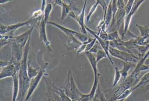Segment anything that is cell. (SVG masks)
I'll use <instances>...</instances> for the list:
<instances>
[{
    "label": "cell",
    "mask_w": 149,
    "mask_h": 101,
    "mask_svg": "<svg viewBox=\"0 0 149 101\" xmlns=\"http://www.w3.org/2000/svg\"><path fill=\"white\" fill-rule=\"evenodd\" d=\"M29 37L27 43L24 48L23 57L21 62L19 70L18 73L19 92L17 101H24L27 94L31 79L29 78L27 72L28 55L30 50V40Z\"/></svg>",
    "instance_id": "1"
},
{
    "label": "cell",
    "mask_w": 149,
    "mask_h": 101,
    "mask_svg": "<svg viewBox=\"0 0 149 101\" xmlns=\"http://www.w3.org/2000/svg\"><path fill=\"white\" fill-rule=\"evenodd\" d=\"M64 90L68 96L72 100L78 101L82 95V93L77 88L71 70H69L64 84L61 87Z\"/></svg>",
    "instance_id": "2"
},
{
    "label": "cell",
    "mask_w": 149,
    "mask_h": 101,
    "mask_svg": "<svg viewBox=\"0 0 149 101\" xmlns=\"http://www.w3.org/2000/svg\"><path fill=\"white\" fill-rule=\"evenodd\" d=\"M110 55L114 57L124 61L125 62L135 63L140 60L138 57L135 55L132 52L121 51L117 49L112 48L110 46L109 49Z\"/></svg>",
    "instance_id": "3"
},
{
    "label": "cell",
    "mask_w": 149,
    "mask_h": 101,
    "mask_svg": "<svg viewBox=\"0 0 149 101\" xmlns=\"http://www.w3.org/2000/svg\"><path fill=\"white\" fill-rule=\"evenodd\" d=\"M47 67V65H44L42 68L40 69L39 74L36 76L33 77L31 79L30 81V85H29V89L28 91L27 94L25 98L24 101H27L30 99V97L33 95V93L34 92L39 85V83L40 82L43 75H45L46 73V68Z\"/></svg>",
    "instance_id": "4"
},
{
    "label": "cell",
    "mask_w": 149,
    "mask_h": 101,
    "mask_svg": "<svg viewBox=\"0 0 149 101\" xmlns=\"http://www.w3.org/2000/svg\"><path fill=\"white\" fill-rule=\"evenodd\" d=\"M145 2V1H134L133 3V6L132 9L131 10L130 13L127 15L125 16V19L124 22V29L123 33L121 36V39L123 40L125 35L127 32L129 30V27H130V24L132 18V16L134 15L135 13H136L138 9L140 7V5Z\"/></svg>",
    "instance_id": "5"
},
{
    "label": "cell",
    "mask_w": 149,
    "mask_h": 101,
    "mask_svg": "<svg viewBox=\"0 0 149 101\" xmlns=\"http://www.w3.org/2000/svg\"><path fill=\"white\" fill-rule=\"evenodd\" d=\"M19 70L15 67L13 59L10 60V63L6 67L1 68L0 72V79H3L8 77H13L15 75L18 74Z\"/></svg>",
    "instance_id": "6"
},
{
    "label": "cell",
    "mask_w": 149,
    "mask_h": 101,
    "mask_svg": "<svg viewBox=\"0 0 149 101\" xmlns=\"http://www.w3.org/2000/svg\"><path fill=\"white\" fill-rule=\"evenodd\" d=\"M85 28H86L87 31H88L90 34H91L92 35L94 36L96 38L97 40L98 41V42L99 43V44L101 45L102 48L105 51V53L107 54V57L109 58L111 63L113 65L114 64V63H113V61L111 59L110 55L109 52V49L110 47L109 41H105V40H103L101 37H99L97 34L95 32L93 31V30H91L88 27H87L86 25H85Z\"/></svg>",
    "instance_id": "7"
},
{
    "label": "cell",
    "mask_w": 149,
    "mask_h": 101,
    "mask_svg": "<svg viewBox=\"0 0 149 101\" xmlns=\"http://www.w3.org/2000/svg\"><path fill=\"white\" fill-rule=\"evenodd\" d=\"M125 11L124 9H118L117 12L115 17V22L116 23L117 30L119 32V35L122 36L124 29V22L125 19Z\"/></svg>",
    "instance_id": "8"
},
{
    "label": "cell",
    "mask_w": 149,
    "mask_h": 101,
    "mask_svg": "<svg viewBox=\"0 0 149 101\" xmlns=\"http://www.w3.org/2000/svg\"><path fill=\"white\" fill-rule=\"evenodd\" d=\"M46 24L42 17L41 20L40 22L39 25V31L40 34V39L42 42L45 44L47 48L49 50V51H52L50 47V43L48 39L47 36V31H46Z\"/></svg>",
    "instance_id": "9"
},
{
    "label": "cell",
    "mask_w": 149,
    "mask_h": 101,
    "mask_svg": "<svg viewBox=\"0 0 149 101\" xmlns=\"http://www.w3.org/2000/svg\"><path fill=\"white\" fill-rule=\"evenodd\" d=\"M11 44L13 55L12 58H13L15 61L20 62L23 57L24 47L15 42L11 43Z\"/></svg>",
    "instance_id": "10"
},
{
    "label": "cell",
    "mask_w": 149,
    "mask_h": 101,
    "mask_svg": "<svg viewBox=\"0 0 149 101\" xmlns=\"http://www.w3.org/2000/svg\"><path fill=\"white\" fill-rule=\"evenodd\" d=\"M34 28V25H33L30 29L27 30L26 32L22 33L19 35L13 36V42L19 44L24 48L26 44L29 37H31V33L33 30Z\"/></svg>",
    "instance_id": "11"
},
{
    "label": "cell",
    "mask_w": 149,
    "mask_h": 101,
    "mask_svg": "<svg viewBox=\"0 0 149 101\" xmlns=\"http://www.w3.org/2000/svg\"><path fill=\"white\" fill-rule=\"evenodd\" d=\"M87 1H85L84 3L83 7L82 9L81 13L78 15H77L75 21L78 23L81 27V33L88 35L87 31L85 28V24H84V16H85V9H86V4Z\"/></svg>",
    "instance_id": "12"
},
{
    "label": "cell",
    "mask_w": 149,
    "mask_h": 101,
    "mask_svg": "<svg viewBox=\"0 0 149 101\" xmlns=\"http://www.w3.org/2000/svg\"><path fill=\"white\" fill-rule=\"evenodd\" d=\"M86 57L88 58L91 68L93 70L94 74V79L99 78V75L98 74L97 68V62L96 59V57L92 53L87 51L85 52Z\"/></svg>",
    "instance_id": "13"
},
{
    "label": "cell",
    "mask_w": 149,
    "mask_h": 101,
    "mask_svg": "<svg viewBox=\"0 0 149 101\" xmlns=\"http://www.w3.org/2000/svg\"><path fill=\"white\" fill-rule=\"evenodd\" d=\"M38 19H35L33 17H31L29 18L27 21L23 22H18L15 24H11V25H8L7 27V33L10 32V33H13L14 31H15L17 30L19 28L21 27H23V26H27L29 25L30 23L32 22H33L34 21L37 22L38 21ZM39 21L40 20H39Z\"/></svg>",
    "instance_id": "14"
},
{
    "label": "cell",
    "mask_w": 149,
    "mask_h": 101,
    "mask_svg": "<svg viewBox=\"0 0 149 101\" xmlns=\"http://www.w3.org/2000/svg\"><path fill=\"white\" fill-rule=\"evenodd\" d=\"M82 44L74 36L68 37L67 46L68 49L76 50L77 51Z\"/></svg>",
    "instance_id": "15"
},
{
    "label": "cell",
    "mask_w": 149,
    "mask_h": 101,
    "mask_svg": "<svg viewBox=\"0 0 149 101\" xmlns=\"http://www.w3.org/2000/svg\"><path fill=\"white\" fill-rule=\"evenodd\" d=\"M13 78V97L12 101H17L19 92V84L18 74L15 75Z\"/></svg>",
    "instance_id": "16"
},
{
    "label": "cell",
    "mask_w": 149,
    "mask_h": 101,
    "mask_svg": "<svg viewBox=\"0 0 149 101\" xmlns=\"http://www.w3.org/2000/svg\"><path fill=\"white\" fill-rule=\"evenodd\" d=\"M47 24H50L52 26H54L56 28H58L60 30H61L63 33H64L67 37L71 36H75L78 33V32L73 30L70 29L68 28H66L64 26H62L54 22L48 21Z\"/></svg>",
    "instance_id": "17"
},
{
    "label": "cell",
    "mask_w": 149,
    "mask_h": 101,
    "mask_svg": "<svg viewBox=\"0 0 149 101\" xmlns=\"http://www.w3.org/2000/svg\"><path fill=\"white\" fill-rule=\"evenodd\" d=\"M136 66V65L134 63L125 62H124L123 64V68L120 71L123 81L125 80L128 77V74H129V71H130V70L132 67L135 68Z\"/></svg>",
    "instance_id": "18"
},
{
    "label": "cell",
    "mask_w": 149,
    "mask_h": 101,
    "mask_svg": "<svg viewBox=\"0 0 149 101\" xmlns=\"http://www.w3.org/2000/svg\"><path fill=\"white\" fill-rule=\"evenodd\" d=\"M61 20H64L66 17L68 15L70 12L72 10L71 7L69 3H66L65 1H63L61 6Z\"/></svg>",
    "instance_id": "19"
},
{
    "label": "cell",
    "mask_w": 149,
    "mask_h": 101,
    "mask_svg": "<svg viewBox=\"0 0 149 101\" xmlns=\"http://www.w3.org/2000/svg\"><path fill=\"white\" fill-rule=\"evenodd\" d=\"M120 41L130 51L131 50L135 49H136L137 47L138 46L137 44L136 38H132V39H131L130 40L126 41H123L120 38Z\"/></svg>",
    "instance_id": "20"
},
{
    "label": "cell",
    "mask_w": 149,
    "mask_h": 101,
    "mask_svg": "<svg viewBox=\"0 0 149 101\" xmlns=\"http://www.w3.org/2000/svg\"><path fill=\"white\" fill-rule=\"evenodd\" d=\"M112 1H110L108 5V9L106 13L105 17V23L106 24V28H108L110 23L111 21H112Z\"/></svg>",
    "instance_id": "21"
},
{
    "label": "cell",
    "mask_w": 149,
    "mask_h": 101,
    "mask_svg": "<svg viewBox=\"0 0 149 101\" xmlns=\"http://www.w3.org/2000/svg\"><path fill=\"white\" fill-rule=\"evenodd\" d=\"M40 70V69L39 70V68H34L33 67H32L31 65H30V64H29L28 61L27 72L29 77L30 79H32V78L36 76L39 74Z\"/></svg>",
    "instance_id": "22"
},
{
    "label": "cell",
    "mask_w": 149,
    "mask_h": 101,
    "mask_svg": "<svg viewBox=\"0 0 149 101\" xmlns=\"http://www.w3.org/2000/svg\"><path fill=\"white\" fill-rule=\"evenodd\" d=\"M53 9V5L51 3H48L46 5L43 12V19L46 24L48 22V19L50 16V13Z\"/></svg>",
    "instance_id": "23"
},
{
    "label": "cell",
    "mask_w": 149,
    "mask_h": 101,
    "mask_svg": "<svg viewBox=\"0 0 149 101\" xmlns=\"http://www.w3.org/2000/svg\"><path fill=\"white\" fill-rule=\"evenodd\" d=\"M136 26L139 30L140 32V37H149V28L147 26L136 24Z\"/></svg>",
    "instance_id": "24"
},
{
    "label": "cell",
    "mask_w": 149,
    "mask_h": 101,
    "mask_svg": "<svg viewBox=\"0 0 149 101\" xmlns=\"http://www.w3.org/2000/svg\"><path fill=\"white\" fill-rule=\"evenodd\" d=\"M115 76H114V80H113V84H112V87H115L117 85L118 83L120 81V79L122 78V75H121L120 71L118 69V68L116 67H115Z\"/></svg>",
    "instance_id": "25"
},
{
    "label": "cell",
    "mask_w": 149,
    "mask_h": 101,
    "mask_svg": "<svg viewBox=\"0 0 149 101\" xmlns=\"http://www.w3.org/2000/svg\"><path fill=\"white\" fill-rule=\"evenodd\" d=\"M132 88L128 89L124 91L123 93H122L120 96L118 97L116 99V101H124L126 98H127L131 94H132L133 91H132Z\"/></svg>",
    "instance_id": "26"
},
{
    "label": "cell",
    "mask_w": 149,
    "mask_h": 101,
    "mask_svg": "<svg viewBox=\"0 0 149 101\" xmlns=\"http://www.w3.org/2000/svg\"><path fill=\"white\" fill-rule=\"evenodd\" d=\"M118 8L117 6V1H112V19L111 27H112L115 23V17L117 12Z\"/></svg>",
    "instance_id": "27"
},
{
    "label": "cell",
    "mask_w": 149,
    "mask_h": 101,
    "mask_svg": "<svg viewBox=\"0 0 149 101\" xmlns=\"http://www.w3.org/2000/svg\"><path fill=\"white\" fill-rule=\"evenodd\" d=\"M99 5V1H96L94 5H92V7L91 8L90 10H89V12L88 13V14L87 16L86 17V21H87L88 22L89 21L91 16H92V15L94 14V12L95 11L97 6Z\"/></svg>",
    "instance_id": "28"
},
{
    "label": "cell",
    "mask_w": 149,
    "mask_h": 101,
    "mask_svg": "<svg viewBox=\"0 0 149 101\" xmlns=\"http://www.w3.org/2000/svg\"><path fill=\"white\" fill-rule=\"evenodd\" d=\"M99 5L102 6L103 10V19L105 21V17H106V13H107V9H108V5L110 1H99Z\"/></svg>",
    "instance_id": "29"
},
{
    "label": "cell",
    "mask_w": 149,
    "mask_h": 101,
    "mask_svg": "<svg viewBox=\"0 0 149 101\" xmlns=\"http://www.w3.org/2000/svg\"><path fill=\"white\" fill-rule=\"evenodd\" d=\"M119 32L117 30L110 33H108V41L110 42L117 40L119 38Z\"/></svg>",
    "instance_id": "30"
},
{
    "label": "cell",
    "mask_w": 149,
    "mask_h": 101,
    "mask_svg": "<svg viewBox=\"0 0 149 101\" xmlns=\"http://www.w3.org/2000/svg\"><path fill=\"white\" fill-rule=\"evenodd\" d=\"M96 59L97 62L98 63L99 61H101L103 58H106L108 57L107 54L105 53V51L103 49L99 50L96 54Z\"/></svg>",
    "instance_id": "31"
},
{
    "label": "cell",
    "mask_w": 149,
    "mask_h": 101,
    "mask_svg": "<svg viewBox=\"0 0 149 101\" xmlns=\"http://www.w3.org/2000/svg\"><path fill=\"white\" fill-rule=\"evenodd\" d=\"M134 2V1H133V0H132V1L130 0V1H127L124 8V10L125 11L126 15H128L131 10Z\"/></svg>",
    "instance_id": "32"
},
{
    "label": "cell",
    "mask_w": 149,
    "mask_h": 101,
    "mask_svg": "<svg viewBox=\"0 0 149 101\" xmlns=\"http://www.w3.org/2000/svg\"><path fill=\"white\" fill-rule=\"evenodd\" d=\"M100 48H102L101 47L100 44H99V43H95V44L93 46V48L90 50L89 52H91V53H92V54H97V51L100 49Z\"/></svg>",
    "instance_id": "33"
},
{
    "label": "cell",
    "mask_w": 149,
    "mask_h": 101,
    "mask_svg": "<svg viewBox=\"0 0 149 101\" xmlns=\"http://www.w3.org/2000/svg\"><path fill=\"white\" fill-rule=\"evenodd\" d=\"M97 94L99 96V99H100V101H108L104 96V94L103 93L100 89V87H99V84L98 85V89H97Z\"/></svg>",
    "instance_id": "34"
},
{
    "label": "cell",
    "mask_w": 149,
    "mask_h": 101,
    "mask_svg": "<svg viewBox=\"0 0 149 101\" xmlns=\"http://www.w3.org/2000/svg\"><path fill=\"white\" fill-rule=\"evenodd\" d=\"M97 40L96 38L95 37L94 38L93 41L92 42H91L89 43L86 46V50H85V52H87V51H89L90 50L93 48V46H94Z\"/></svg>",
    "instance_id": "35"
},
{
    "label": "cell",
    "mask_w": 149,
    "mask_h": 101,
    "mask_svg": "<svg viewBox=\"0 0 149 101\" xmlns=\"http://www.w3.org/2000/svg\"><path fill=\"white\" fill-rule=\"evenodd\" d=\"M86 46H87V44H82L79 47V48L77 51V55H78L83 52H85V50H86Z\"/></svg>",
    "instance_id": "36"
},
{
    "label": "cell",
    "mask_w": 149,
    "mask_h": 101,
    "mask_svg": "<svg viewBox=\"0 0 149 101\" xmlns=\"http://www.w3.org/2000/svg\"><path fill=\"white\" fill-rule=\"evenodd\" d=\"M7 26L4 25V24H1L0 25V34L1 35H5L7 33Z\"/></svg>",
    "instance_id": "37"
},
{
    "label": "cell",
    "mask_w": 149,
    "mask_h": 101,
    "mask_svg": "<svg viewBox=\"0 0 149 101\" xmlns=\"http://www.w3.org/2000/svg\"><path fill=\"white\" fill-rule=\"evenodd\" d=\"M79 101H91L88 94H83Z\"/></svg>",
    "instance_id": "38"
},
{
    "label": "cell",
    "mask_w": 149,
    "mask_h": 101,
    "mask_svg": "<svg viewBox=\"0 0 149 101\" xmlns=\"http://www.w3.org/2000/svg\"><path fill=\"white\" fill-rule=\"evenodd\" d=\"M125 5V3L123 1H117L118 9H124Z\"/></svg>",
    "instance_id": "39"
},
{
    "label": "cell",
    "mask_w": 149,
    "mask_h": 101,
    "mask_svg": "<svg viewBox=\"0 0 149 101\" xmlns=\"http://www.w3.org/2000/svg\"><path fill=\"white\" fill-rule=\"evenodd\" d=\"M9 63H10V61L6 62V61H3V60H1V62H0L1 68L7 66Z\"/></svg>",
    "instance_id": "40"
},
{
    "label": "cell",
    "mask_w": 149,
    "mask_h": 101,
    "mask_svg": "<svg viewBox=\"0 0 149 101\" xmlns=\"http://www.w3.org/2000/svg\"><path fill=\"white\" fill-rule=\"evenodd\" d=\"M54 3L56 5H59V6L61 7L63 1H54Z\"/></svg>",
    "instance_id": "41"
},
{
    "label": "cell",
    "mask_w": 149,
    "mask_h": 101,
    "mask_svg": "<svg viewBox=\"0 0 149 101\" xmlns=\"http://www.w3.org/2000/svg\"><path fill=\"white\" fill-rule=\"evenodd\" d=\"M92 101H100V99H99V96H98V95L97 94V92L96 93L95 95V97L93 98Z\"/></svg>",
    "instance_id": "42"
},
{
    "label": "cell",
    "mask_w": 149,
    "mask_h": 101,
    "mask_svg": "<svg viewBox=\"0 0 149 101\" xmlns=\"http://www.w3.org/2000/svg\"><path fill=\"white\" fill-rule=\"evenodd\" d=\"M12 1H6V0H5V1H0V3L1 4H5V3H7L10 2Z\"/></svg>",
    "instance_id": "43"
},
{
    "label": "cell",
    "mask_w": 149,
    "mask_h": 101,
    "mask_svg": "<svg viewBox=\"0 0 149 101\" xmlns=\"http://www.w3.org/2000/svg\"><path fill=\"white\" fill-rule=\"evenodd\" d=\"M47 101H52V100H51V98H48V100H47Z\"/></svg>",
    "instance_id": "44"
},
{
    "label": "cell",
    "mask_w": 149,
    "mask_h": 101,
    "mask_svg": "<svg viewBox=\"0 0 149 101\" xmlns=\"http://www.w3.org/2000/svg\"><path fill=\"white\" fill-rule=\"evenodd\" d=\"M53 101H56V100H54H54H53Z\"/></svg>",
    "instance_id": "45"
},
{
    "label": "cell",
    "mask_w": 149,
    "mask_h": 101,
    "mask_svg": "<svg viewBox=\"0 0 149 101\" xmlns=\"http://www.w3.org/2000/svg\"><path fill=\"white\" fill-rule=\"evenodd\" d=\"M30 101V99H29V100H28V101Z\"/></svg>",
    "instance_id": "46"
},
{
    "label": "cell",
    "mask_w": 149,
    "mask_h": 101,
    "mask_svg": "<svg viewBox=\"0 0 149 101\" xmlns=\"http://www.w3.org/2000/svg\"><path fill=\"white\" fill-rule=\"evenodd\" d=\"M149 101V100H147V101Z\"/></svg>",
    "instance_id": "47"
},
{
    "label": "cell",
    "mask_w": 149,
    "mask_h": 101,
    "mask_svg": "<svg viewBox=\"0 0 149 101\" xmlns=\"http://www.w3.org/2000/svg\"></svg>",
    "instance_id": "48"
}]
</instances>
